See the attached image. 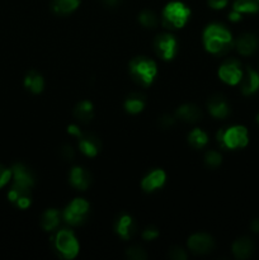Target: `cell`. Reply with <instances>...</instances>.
Masks as SVG:
<instances>
[{
  "instance_id": "32",
  "label": "cell",
  "mask_w": 259,
  "mask_h": 260,
  "mask_svg": "<svg viewBox=\"0 0 259 260\" xmlns=\"http://www.w3.org/2000/svg\"><path fill=\"white\" fill-rule=\"evenodd\" d=\"M169 256L174 260H185L188 258L185 250H183V249L179 248V246H174V248L170 249Z\"/></svg>"
},
{
  "instance_id": "18",
  "label": "cell",
  "mask_w": 259,
  "mask_h": 260,
  "mask_svg": "<svg viewBox=\"0 0 259 260\" xmlns=\"http://www.w3.org/2000/svg\"><path fill=\"white\" fill-rule=\"evenodd\" d=\"M175 117L187 123L198 122L202 117V111L195 104H183L175 112Z\"/></svg>"
},
{
  "instance_id": "8",
  "label": "cell",
  "mask_w": 259,
  "mask_h": 260,
  "mask_svg": "<svg viewBox=\"0 0 259 260\" xmlns=\"http://www.w3.org/2000/svg\"><path fill=\"white\" fill-rule=\"evenodd\" d=\"M177 40L170 33H161V35H157L155 37V52L165 61H170L174 58V56L177 55Z\"/></svg>"
},
{
  "instance_id": "34",
  "label": "cell",
  "mask_w": 259,
  "mask_h": 260,
  "mask_svg": "<svg viewBox=\"0 0 259 260\" xmlns=\"http://www.w3.org/2000/svg\"><path fill=\"white\" fill-rule=\"evenodd\" d=\"M174 117L169 116V114H165V116H163L161 118L159 119V123L163 128H169V127H172L173 124H174Z\"/></svg>"
},
{
  "instance_id": "38",
  "label": "cell",
  "mask_w": 259,
  "mask_h": 260,
  "mask_svg": "<svg viewBox=\"0 0 259 260\" xmlns=\"http://www.w3.org/2000/svg\"><path fill=\"white\" fill-rule=\"evenodd\" d=\"M250 229L254 233H259V218H255V220L251 221Z\"/></svg>"
},
{
  "instance_id": "31",
  "label": "cell",
  "mask_w": 259,
  "mask_h": 260,
  "mask_svg": "<svg viewBox=\"0 0 259 260\" xmlns=\"http://www.w3.org/2000/svg\"><path fill=\"white\" fill-rule=\"evenodd\" d=\"M141 236L144 240L152 241L159 236V230H157L156 228H154V226H149V228H146L144 231H142Z\"/></svg>"
},
{
  "instance_id": "26",
  "label": "cell",
  "mask_w": 259,
  "mask_h": 260,
  "mask_svg": "<svg viewBox=\"0 0 259 260\" xmlns=\"http://www.w3.org/2000/svg\"><path fill=\"white\" fill-rule=\"evenodd\" d=\"M234 10L239 13H256L259 10V0H234Z\"/></svg>"
},
{
  "instance_id": "5",
  "label": "cell",
  "mask_w": 259,
  "mask_h": 260,
  "mask_svg": "<svg viewBox=\"0 0 259 260\" xmlns=\"http://www.w3.org/2000/svg\"><path fill=\"white\" fill-rule=\"evenodd\" d=\"M218 144L223 147V149L229 150H236L243 149L248 145L249 136L248 129L244 126H230L221 128L216 135Z\"/></svg>"
},
{
  "instance_id": "28",
  "label": "cell",
  "mask_w": 259,
  "mask_h": 260,
  "mask_svg": "<svg viewBox=\"0 0 259 260\" xmlns=\"http://www.w3.org/2000/svg\"><path fill=\"white\" fill-rule=\"evenodd\" d=\"M205 162L208 168H217L222 162V156L216 150H210L205 155Z\"/></svg>"
},
{
  "instance_id": "29",
  "label": "cell",
  "mask_w": 259,
  "mask_h": 260,
  "mask_svg": "<svg viewBox=\"0 0 259 260\" xmlns=\"http://www.w3.org/2000/svg\"><path fill=\"white\" fill-rule=\"evenodd\" d=\"M127 258L132 260H145L147 258V254L145 253V250L140 246H131V248L127 249L126 251Z\"/></svg>"
},
{
  "instance_id": "24",
  "label": "cell",
  "mask_w": 259,
  "mask_h": 260,
  "mask_svg": "<svg viewBox=\"0 0 259 260\" xmlns=\"http://www.w3.org/2000/svg\"><path fill=\"white\" fill-rule=\"evenodd\" d=\"M79 4H80L79 0H52V3H51V9L56 14L66 15L78 9Z\"/></svg>"
},
{
  "instance_id": "39",
  "label": "cell",
  "mask_w": 259,
  "mask_h": 260,
  "mask_svg": "<svg viewBox=\"0 0 259 260\" xmlns=\"http://www.w3.org/2000/svg\"><path fill=\"white\" fill-rule=\"evenodd\" d=\"M119 2H121V0H103L104 4L108 5V7H114V5L118 4Z\"/></svg>"
},
{
  "instance_id": "37",
  "label": "cell",
  "mask_w": 259,
  "mask_h": 260,
  "mask_svg": "<svg viewBox=\"0 0 259 260\" xmlns=\"http://www.w3.org/2000/svg\"><path fill=\"white\" fill-rule=\"evenodd\" d=\"M229 19H230L231 22H239V20L241 19V13L236 12V10H233V12L229 14Z\"/></svg>"
},
{
  "instance_id": "17",
  "label": "cell",
  "mask_w": 259,
  "mask_h": 260,
  "mask_svg": "<svg viewBox=\"0 0 259 260\" xmlns=\"http://www.w3.org/2000/svg\"><path fill=\"white\" fill-rule=\"evenodd\" d=\"M240 90L244 95H251L259 90V73L251 68L246 69V75L241 79Z\"/></svg>"
},
{
  "instance_id": "10",
  "label": "cell",
  "mask_w": 259,
  "mask_h": 260,
  "mask_svg": "<svg viewBox=\"0 0 259 260\" xmlns=\"http://www.w3.org/2000/svg\"><path fill=\"white\" fill-rule=\"evenodd\" d=\"M188 248L192 253L198 254V255H205V254L211 253L213 250L215 241L207 234L198 233L188 239Z\"/></svg>"
},
{
  "instance_id": "35",
  "label": "cell",
  "mask_w": 259,
  "mask_h": 260,
  "mask_svg": "<svg viewBox=\"0 0 259 260\" xmlns=\"http://www.w3.org/2000/svg\"><path fill=\"white\" fill-rule=\"evenodd\" d=\"M208 5H210L212 9H223V8L228 5L229 0H207Z\"/></svg>"
},
{
  "instance_id": "9",
  "label": "cell",
  "mask_w": 259,
  "mask_h": 260,
  "mask_svg": "<svg viewBox=\"0 0 259 260\" xmlns=\"http://www.w3.org/2000/svg\"><path fill=\"white\" fill-rule=\"evenodd\" d=\"M244 73L241 65L235 58H229L218 69V78L229 85H238L243 79Z\"/></svg>"
},
{
  "instance_id": "15",
  "label": "cell",
  "mask_w": 259,
  "mask_h": 260,
  "mask_svg": "<svg viewBox=\"0 0 259 260\" xmlns=\"http://www.w3.org/2000/svg\"><path fill=\"white\" fill-rule=\"evenodd\" d=\"M114 230H116L117 235L122 238L123 240H130L132 236L136 233V223H135L134 218L127 213L119 216L114 225Z\"/></svg>"
},
{
  "instance_id": "7",
  "label": "cell",
  "mask_w": 259,
  "mask_h": 260,
  "mask_svg": "<svg viewBox=\"0 0 259 260\" xmlns=\"http://www.w3.org/2000/svg\"><path fill=\"white\" fill-rule=\"evenodd\" d=\"M89 208L90 206H89L88 201L83 200V198H75L65 207L62 212V218L70 226H80L88 218Z\"/></svg>"
},
{
  "instance_id": "23",
  "label": "cell",
  "mask_w": 259,
  "mask_h": 260,
  "mask_svg": "<svg viewBox=\"0 0 259 260\" xmlns=\"http://www.w3.org/2000/svg\"><path fill=\"white\" fill-rule=\"evenodd\" d=\"M24 86L33 94H40L45 88V80L40 73H37L36 70H30L24 78Z\"/></svg>"
},
{
  "instance_id": "14",
  "label": "cell",
  "mask_w": 259,
  "mask_h": 260,
  "mask_svg": "<svg viewBox=\"0 0 259 260\" xmlns=\"http://www.w3.org/2000/svg\"><path fill=\"white\" fill-rule=\"evenodd\" d=\"M207 108L210 113L218 119L226 118L230 114V106H229L225 96L220 95V94H216L208 99Z\"/></svg>"
},
{
  "instance_id": "13",
  "label": "cell",
  "mask_w": 259,
  "mask_h": 260,
  "mask_svg": "<svg viewBox=\"0 0 259 260\" xmlns=\"http://www.w3.org/2000/svg\"><path fill=\"white\" fill-rule=\"evenodd\" d=\"M69 180L74 188L79 190H86L91 184V174L81 167H74L69 173Z\"/></svg>"
},
{
  "instance_id": "22",
  "label": "cell",
  "mask_w": 259,
  "mask_h": 260,
  "mask_svg": "<svg viewBox=\"0 0 259 260\" xmlns=\"http://www.w3.org/2000/svg\"><path fill=\"white\" fill-rule=\"evenodd\" d=\"M145 104H146V101L142 94L131 93L124 101V109L130 114H139L140 112L144 111Z\"/></svg>"
},
{
  "instance_id": "12",
  "label": "cell",
  "mask_w": 259,
  "mask_h": 260,
  "mask_svg": "<svg viewBox=\"0 0 259 260\" xmlns=\"http://www.w3.org/2000/svg\"><path fill=\"white\" fill-rule=\"evenodd\" d=\"M165 180H167V174H165L164 170L154 169L149 174L145 175L141 182V187L146 193H151L161 188L164 185Z\"/></svg>"
},
{
  "instance_id": "2",
  "label": "cell",
  "mask_w": 259,
  "mask_h": 260,
  "mask_svg": "<svg viewBox=\"0 0 259 260\" xmlns=\"http://www.w3.org/2000/svg\"><path fill=\"white\" fill-rule=\"evenodd\" d=\"M234 43L230 30L220 23H212L203 30V45L212 55H225L233 48Z\"/></svg>"
},
{
  "instance_id": "36",
  "label": "cell",
  "mask_w": 259,
  "mask_h": 260,
  "mask_svg": "<svg viewBox=\"0 0 259 260\" xmlns=\"http://www.w3.org/2000/svg\"><path fill=\"white\" fill-rule=\"evenodd\" d=\"M68 132L71 135V136H76V137H80L81 134H83V132L80 131V128H79L78 124H70V126L68 127Z\"/></svg>"
},
{
  "instance_id": "16",
  "label": "cell",
  "mask_w": 259,
  "mask_h": 260,
  "mask_svg": "<svg viewBox=\"0 0 259 260\" xmlns=\"http://www.w3.org/2000/svg\"><path fill=\"white\" fill-rule=\"evenodd\" d=\"M235 47L238 52L243 56H250L258 48V38L253 33H244L235 41Z\"/></svg>"
},
{
  "instance_id": "27",
  "label": "cell",
  "mask_w": 259,
  "mask_h": 260,
  "mask_svg": "<svg viewBox=\"0 0 259 260\" xmlns=\"http://www.w3.org/2000/svg\"><path fill=\"white\" fill-rule=\"evenodd\" d=\"M139 22L145 28H155L159 24V18L151 10H144V12L140 13Z\"/></svg>"
},
{
  "instance_id": "21",
  "label": "cell",
  "mask_w": 259,
  "mask_h": 260,
  "mask_svg": "<svg viewBox=\"0 0 259 260\" xmlns=\"http://www.w3.org/2000/svg\"><path fill=\"white\" fill-rule=\"evenodd\" d=\"M94 116V107L91 102L81 101L74 108V117L78 119L80 123H88L91 121Z\"/></svg>"
},
{
  "instance_id": "1",
  "label": "cell",
  "mask_w": 259,
  "mask_h": 260,
  "mask_svg": "<svg viewBox=\"0 0 259 260\" xmlns=\"http://www.w3.org/2000/svg\"><path fill=\"white\" fill-rule=\"evenodd\" d=\"M13 185L8 193V200L20 210H25L32 202V188L35 187V175L25 165L14 164L12 168Z\"/></svg>"
},
{
  "instance_id": "25",
  "label": "cell",
  "mask_w": 259,
  "mask_h": 260,
  "mask_svg": "<svg viewBox=\"0 0 259 260\" xmlns=\"http://www.w3.org/2000/svg\"><path fill=\"white\" fill-rule=\"evenodd\" d=\"M188 141L193 149H203L208 142V136L203 129L193 128L188 135Z\"/></svg>"
},
{
  "instance_id": "30",
  "label": "cell",
  "mask_w": 259,
  "mask_h": 260,
  "mask_svg": "<svg viewBox=\"0 0 259 260\" xmlns=\"http://www.w3.org/2000/svg\"><path fill=\"white\" fill-rule=\"evenodd\" d=\"M12 169H8L4 165L0 164V189H2L5 184H8V182L12 179Z\"/></svg>"
},
{
  "instance_id": "6",
  "label": "cell",
  "mask_w": 259,
  "mask_h": 260,
  "mask_svg": "<svg viewBox=\"0 0 259 260\" xmlns=\"http://www.w3.org/2000/svg\"><path fill=\"white\" fill-rule=\"evenodd\" d=\"M52 243L55 250L63 259L71 260L76 258L79 250H80V245H79L75 234L71 230H68V229H62V230L57 231L53 236Z\"/></svg>"
},
{
  "instance_id": "19",
  "label": "cell",
  "mask_w": 259,
  "mask_h": 260,
  "mask_svg": "<svg viewBox=\"0 0 259 260\" xmlns=\"http://www.w3.org/2000/svg\"><path fill=\"white\" fill-rule=\"evenodd\" d=\"M254 251V244L249 238H240L233 244V254L236 259H248Z\"/></svg>"
},
{
  "instance_id": "20",
  "label": "cell",
  "mask_w": 259,
  "mask_h": 260,
  "mask_svg": "<svg viewBox=\"0 0 259 260\" xmlns=\"http://www.w3.org/2000/svg\"><path fill=\"white\" fill-rule=\"evenodd\" d=\"M61 220L60 211L56 208H48L41 217V228L45 231H53L58 228Z\"/></svg>"
},
{
  "instance_id": "33",
  "label": "cell",
  "mask_w": 259,
  "mask_h": 260,
  "mask_svg": "<svg viewBox=\"0 0 259 260\" xmlns=\"http://www.w3.org/2000/svg\"><path fill=\"white\" fill-rule=\"evenodd\" d=\"M60 155L63 160H73L74 156H75V151H74L73 147L70 145H63L60 150Z\"/></svg>"
},
{
  "instance_id": "11",
  "label": "cell",
  "mask_w": 259,
  "mask_h": 260,
  "mask_svg": "<svg viewBox=\"0 0 259 260\" xmlns=\"http://www.w3.org/2000/svg\"><path fill=\"white\" fill-rule=\"evenodd\" d=\"M79 149L85 156L94 157L101 150V141L98 137L90 132H83L79 137Z\"/></svg>"
},
{
  "instance_id": "4",
  "label": "cell",
  "mask_w": 259,
  "mask_h": 260,
  "mask_svg": "<svg viewBox=\"0 0 259 260\" xmlns=\"http://www.w3.org/2000/svg\"><path fill=\"white\" fill-rule=\"evenodd\" d=\"M190 9L180 2H172L163 10L161 24L168 29H178L187 24Z\"/></svg>"
},
{
  "instance_id": "3",
  "label": "cell",
  "mask_w": 259,
  "mask_h": 260,
  "mask_svg": "<svg viewBox=\"0 0 259 260\" xmlns=\"http://www.w3.org/2000/svg\"><path fill=\"white\" fill-rule=\"evenodd\" d=\"M130 75L132 80L140 86L151 85L157 75V66L152 58L146 56H137L130 62Z\"/></svg>"
},
{
  "instance_id": "40",
  "label": "cell",
  "mask_w": 259,
  "mask_h": 260,
  "mask_svg": "<svg viewBox=\"0 0 259 260\" xmlns=\"http://www.w3.org/2000/svg\"><path fill=\"white\" fill-rule=\"evenodd\" d=\"M255 119H256V123H258V124H259V113H258V114H256V118H255Z\"/></svg>"
}]
</instances>
